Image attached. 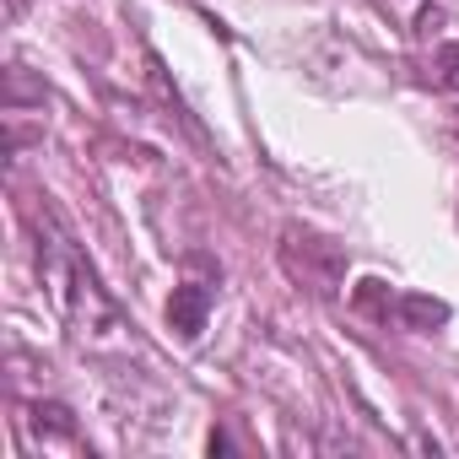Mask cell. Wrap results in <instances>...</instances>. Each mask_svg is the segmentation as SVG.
<instances>
[{"label": "cell", "mask_w": 459, "mask_h": 459, "mask_svg": "<svg viewBox=\"0 0 459 459\" xmlns=\"http://www.w3.org/2000/svg\"><path fill=\"white\" fill-rule=\"evenodd\" d=\"M443 17H448L443 6H421V12H416V33H421V39H427V33H437V28H443Z\"/></svg>", "instance_id": "obj_9"}, {"label": "cell", "mask_w": 459, "mask_h": 459, "mask_svg": "<svg viewBox=\"0 0 459 459\" xmlns=\"http://www.w3.org/2000/svg\"><path fill=\"white\" fill-rule=\"evenodd\" d=\"M39 265H44V281H49L60 314L76 325L82 341H103L108 330H119V308L103 298L92 265L71 249V238H49V244H39Z\"/></svg>", "instance_id": "obj_1"}, {"label": "cell", "mask_w": 459, "mask_h": 459, "mask_svg": "<svg viewBox=\"0 0 459 459\" xmlns=\"http://www.w3.org/2000/svg\"><path fill=\"white\" fill-rule=\"evenodd\" d=\"M394 314H400L405 330H421V335L448 325V303H443V298H427V292H405V298L394 303Z\"/></svg>", "instance_id": "obj_4"}, {"label": "cell", "mask_w": 459, "mask_h": 459, "mask_svg": "<svg viewBox=\"0 0 459 459\" xmlns=\"http://www.w3.org/2000/svg\"><path fill=\"white\" fill-rule=\"evenodd\" d=\"M205 319H211V287H205V281L173 287V298H168V325H173L184 341H195V335L205 330Z\"/></svg>", "instance_id": "obj_3"}, {"label": "cell", "mask_w": 459, "mask_h": 459, "mask_svg": "<svg viewBox=\"0 0 459 459\" xmlns=\"http://www.w3.org/2000/svg\"><path fill=\"white\" fill-rule=\"evenodd\" d=\"M351 303H357V308H362L368 319H384V325H389V314H394V303H400V298H394V292H389V287H384L378 276H368V281H357Z\"/></svg>", "instance_id": "obj_6"}, {"label": "cell", "mask_w": 459, "mask_h": 459, "mask_svg": "<svg viewBox=\"0 0 459 459\" xmlns=\"http://www.w3.org/2000/svg\"><path fill=\"white\" fill-rule=\"evenodd\" d=\"M28 416H33V432L39 437H55V443H71L76 437V411L60 405V400H39Z\"/></svg>", "instance_id": "obj_5"}, {"label": "cell", "mask_w": 459, "mask_h": 459, "mask_svg": "<svg viewBox=\"0 0 459 459\" xmlns=\"http://www.w3.org/2000/svg\"><path fill=\"white\" fill-rule=\"evenodd\" d=\"M432 71H437V82H443L448 92H459V44H443L437 60H432Z\"/></svg>", "instance_id": "obj_7"}, {"label": "cell", "mask_w": 459, "mask_h": 459, "mask_svg": "<svg viewBox=\"0 0 459 459\" xmlns=\"http://www.w3.org/2000/svg\"><path fill=\"white\" fill-rule=\"evenodd\" d=\"M22 98H39V103H44V87H33V82L22 76V65H12V71H6V103L17 108Z\"/></svg>", "instance_id": "obj_8"}, {"label": "cell", "mask_w": 459, "mask_h": 459, "mask_svg": "<svg viewBox=\"0 0 459 459\" xmlns=\"http://www.w3.org/2000/svg\"><path fill=\"white\" fill-rule=\"evenodd\" d=\"M22 6H28V0H12V17H22Z\"/></svg>", "instance_id": "obj_11"}, {"label": "cell", "mask_w": 459, "mask_h": 459, "mask_svg": "<svg viewBox=\"0 0 459 459\" xmlns=\"http://www.w3.org/2000/svg\"><path fill=\"white\" fill-rule=\"evenodd\" d=\"M205 448H211V454H233V437H227L221 427H211V437H205Z\"/></svg>", "instance_id": "obj_10"}, {"label": "cell", "mask_w": 459, "mask_h": 459, "mask_svg": "<svg viewBox=\"0 0 459 459\" xmlns=\"http://www.w3.org/2000/svg\"><path fill=\"white\" fill-rule=\"evenodd\" d=\"M281 265L314 298H335L346 281V249L325 233H308V227H287L281 233Z\"/></svg>", "instance_id": "obj_2"}]
</instances>
